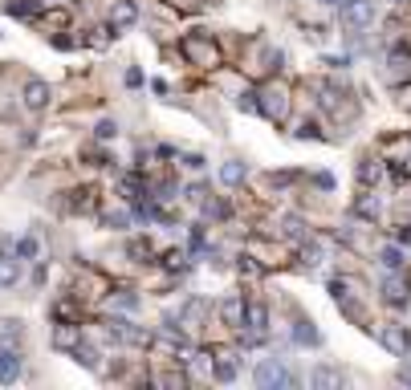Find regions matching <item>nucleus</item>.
Masks as SVG:
<instances>
[{
	"label": "nucleus",
	"instance_id": "f257e3e1",
	"mask_svg": "<svg viewBox=\"0 0 411 390\" xmlns=\"http://www.w3.org/2000/svg\"><path fill=\"white\" fill-rule=\"evenodd\" d=\"M293 374L285 370V362L281 358H261L257 362V387L261 390H277V387H290Z\"/></svg>",
	"mask_w": 411,
	"mask_h": 390
},
{
	"label": "nucleus",
	"instance_id": "f03ea898",
	"mask_svg": "<svg viewBox=\"0 0 411 390\" xmlns=\"http://www.w3.org/2000/svg\"><path fill=\"white\" fill-rule=\"evenodd\" d=\"M338 21L342 29H366L375 21V0H346L338 8Z\"/></svg>",
	"mask_w": 411,
	"mask_h": 390
},
{
	"label": "nucleus",
	"instance_id": "7ed1b4c3",
	"mask_svg": "<svg viewBox=\"0 0 411 390\" xmlns=\"http://www.w3.org/2000/svg\"><path fill=\"white\" fill-rule=\"evenodd\" d=\"M179 53L188 57V61H195V66H216L220 61V49L208 41V37H184L179 41Z\"/></svg>",
	"mask_w": 411,
	"mask_h": 390
},
{
	"label": "nucleus",
	"instance_id": "20e7f679",
	"mask_svg": "<svg viewBox=\"0 0 411 390\" xmlns=\"http://www.w3.org/2000/svg\"><path fill=\"white\" fill-rule=\"evenodd\" d=\"M383 301H387V305H395V309H403V305L411 301V280H403V276H399V269H391V276L383 280Z\"/></svg>",
	"mask_w": 411,
	"mask_h": 390
},
{
	"label": "nucleus",
	"instance_id": "39448f33",
	"mask_svg": "<svg viewBox=\"0 0 411 390\" xmlns=\"http://www.w3.org/2000/svg\"><path fill=\"white\" fill-rule=\"evenodd\" d=\"M379 342L387 345L391 354H399V358H408V350H411V329H408V325H383V333H379Z\"/></svg>",
	"mask_w": 411,
	"mask_h": 390
},
{
	"label": "nucleus",
	"instance_id": "423d86ee",
	"mask_svg": "<svg viewBox=\"0 0 411 390\" xmlns=\"http://www.w3.org/2000/svg\"><path fill=\"white\" fill-rule=\"evenodd\" d=\"M17 378H21V354H17V345H0V382L13 387Z\"/></svg>",
	"mask_w": 411,
	"mask_h": 390
},
{
	"label": "nucleus",
	"instance_id": "0eeeda50",
	"mask_svg": "<svg viewBox=\"0 0 411 390\" xmlns=\"http://www.w3.org/2000/svg\"><path fill=\"white\" fill-rule=\"evenodd\" d=\"M21 98H24V106L37 114V110H45V106H49V86L41 82V77H29V82H24V90H21Z\"/></svg>",
	"mask_w": 411,
	"mask_h": 390
},
{
	"label": "nucleus",
	"instance_id": "6e6552de",
	"mask_svg": "<svg viewBox=\"0 0 411 390\" xmlns=\"http://www.w3.org/2000/svg\"><path fill=\"white\" fill-rule=\"evenodd\" d=\"M135 21H139L135 0H114V4H110V29H114V33H119V29H130Z\"/></svg>",
	"mask_w": 411,
	"mask_h": 390
},
{
	"label": "nucleus",
	"instance_id": "1a4fd4ad",
	"mask_svg": "<svg viewBox=\"0 0 411 390\" xmlns=\"http://www.w3.org/2000/svg\"><path fill=\"white\" fill-rule=\"evenodd\" d=\"M261 114H269L273 122H281V118L290 114V102H285V93H281V90L261 93Z\"/></svg>",
	"mask_w": 411,
	"mask_h": 390
},
{
	"label": "nucleus",
	"instance_id": "9d476101",
	"mask_svg": "<svg viewBox=\"0 0 411 390\" xmlns=\"http://www.w3.org/2000/svg\"><path fill=\"white\" fill-rule=\"evenodd\" d=\"M17 280H21V256L0 253V289H13Z\"/></svg>",
	"mask_w": 411,
	"mask_h": 390
},
{
	"label": "nucleus",
	"instance_id": "9b49d317",
	"mask_svg": "<svg viewBox=\"0 0 411 390\" xmlns=\"http://www.w3.org/2000/svg\"><path fill=\"white\" fill-rule=\"evenodd\" d=\"M220 317H224V325L241 329V325H244V297H228V301H220Z\"/></svg>",
	"mask_w": 411,
	"mask_h": 390
},
{
	"label": "nucleus",
	"instance_id": "f8f14e48",
	"mask_svg": "<svg viewBox=\"0 0 411 390\" xmlns=\"http://www.w3.org/2000/svg\"><path fill=\"white\" fill-rule=\"evenodd\" d=\"M244 322H248L253 333H265V329H269V309H265V305H257V301H253V305H244Z\"/></svg>",
	"mask_w": 411,
	"mask_h": 390
},
{
	"label": "nucleus",
	"instance_id": "ddd939ff",
	"mask_svg": "<svg viewBox=\"0 0 411 390\" xmlns=\"http://www.w3.org/2000/svg\"><path fill=\"white\" fill-rule=\"evenodd\" d=\"M216 382H237V362H232V350H220V362L212 366Z\"/></svg>",
	"mask_w": 411,
	"mask_h": 390
},
{
	"label": "nucleus",
	"instance_id": "4468645a",
	"mask_svg": "<svg viewBox=\"0 0 411 390\" xmlns=\"http://www.w3.org/2000/svg\"><path fill=\"white\" fill-rule=\"evenodd\" d=\"M77 342H82V325H57L53 329V345L57 350H73Z\"/></svg>",
	"mask_w": 411,
	"mask_h": 390
},
{
	"label": "nucleus",
	"instance_id": "2eb2a0df",
	"mask_svg": "<svg viewBox=\"0 0 411 390\" xmlns=\"http://www.w3.org/2000/svg\"><path fill=\"white\" fill-rule=\"evenodd\" d=\"M310 387H342V370H334V366L310 370Z\"/></svg>",
	"mask_w": 411,
	"mask_h": 390
},
{
	"label": "nucleus",
	"instance_id": "dca6fc26",
	"mask_svg": "<svg viewBox=\"0 0 411 390\" xmlns=\"http://www.w3.org/2000/svg\"><path fill=\"white\" fill-rule=\"evenodd\" d=\"M244 175H248V167H244V163H237V159L220 167V183H228V187H241Z\"/></svg>",
	"mask_w": 411,
	"mask_h": 390
},
{
	"label": "nucleus",
	"instance_id": "f3484780",
	"mask_svg": "<svg viewBox=\"0 0 411 390\" xmlns=\"http://www.w3.org/2000/svg\"><path fill=\"white\" fill-rule=\"evenodd\" d=\"M73 354V362H77V366H86V370H98V350L94 345H86V342H77L70 350Z\"/></svg>",
	"mask_w": 411,
	"mask_h": 390
},
{
	"label": "nucleus",
	"instance_id": "a211bd4d",
	"mask_svg": "<svg viewBox=\"0 0 411 390\" xmlns=\"http://www.w3.org/2000/svg\"><path fill=\"white\" fill-rule=\"evenodd\" d=\"M293 338H297L301 345H322V333H317V329H314L310 322H297V329H293Z\"/></svg>",
	"mask_w": 411,
	"mask_h": 390
},
{
	"label": "nucleus",
	"instance_id": "6ab92c4d",
	"mask_svg": "<svg viewBox=\"0 0 411 390\" xmlns=\"http://www.w3.org/2000/svg\"><path fill=\"white\" fill-rule=\"evenodd\" d=\"M21 322H0V345H17L21 342Z\"/></svg>",
	"mask_w": 411,
	"mask_h": 390
},
{
	"label": "nucleus",
	"instance_id": "aec40b11",
	"mask_svg": "<svg viewBox=\"0 0 411 390\" xmlns=\"http://www.w3.org/2000/svg\"><path fill=\"white\" fill-rule=\"evenodd\" d=\"M379 260H383V269H403V248H399V244H387V248L379 253Z\"/></svg>",
	"mask_w": 411,
	"mask_h": 390
},
{
	"label": "nucleus",
	"instance_id": "412c9836",
	"mask_svg": "<svg viewBox=\"0 0 411 390\" xmlns=\"http://www.w3.org/2000/svg\"><path fill=\"white\" fill-rule=\"evenodd\" d=\"M281 228H285V236H293V240H301V236H306L301 216H285V220H281Z\"/></svg>",
	"mask_w": 411,
	"mask_h": 390
},
{
	"label": "nucleus",
	"instance_id": "4be33fe9",
	"mask_svg": "<svg viewBox=\"0 0 411 390\" xmlns=\"http://www.w3.org/2000/svg\"><path fill=\"white\" fill-rule=\"evenodd\" d=\"M301 264H306V269H317V264H322V248H317V244H306V248H301Z\"/></svg>",
	"mask_w": 411,
	"mask_h": 390
},
{
	"label": "nucleus",
	"instance_id": "5701e85b",
	"mask_svg": "<svg viewBox=\"0 0 411 390\" xmlns=\"http://www.w3.org/2000/svg\"><path fill=\"white\" fill-rule=\"evenodd\" d=\"M257 98H261V93L244 90L241 98H237V106H241V110H248V114H257V110H261V102H257Z\"/></svg>",
	"mask_w": 411,
	"mask_h": 390
},
{
	"label": "nucleus",
	"instance_id": "b1692460",
	"mask_svg": "<svg viewBox=\"0 0 411 390\" xmlns=\"http://www.w3.org/2000/svg\"><path fill=\"white\" fill-rule=\"evenodd\" d=\"M17 256H21V260H33V256H37V240H33V236L17 240Z\"/></svg>",
	"mask_w": 411,
	"mask_h": 390
},
{
	"label": "nucleus",
	"instance_id": "393cba45",
	"mask_svg": "<svg viewBox=\"0 0 411 390\" xmlns=\"http://www.w3.org/2000/svg\"><path fill=\"white\" fill-rule=\"evenodd\" d=\"M204 216H212V220H224V216H228V207L216 204V200H208V204H204Z\"/></svg>",
	"mask_w": 411,
	"mask_h": 390
},
{
	"label": "nucleus",
	"instance_id": "a878e982",
	"mask_svg": "<svg viewBox=\"0 0 411 390\" xmlns=\"http://www.w3.org/2000/svg\"><path fill=\"white\" fill-rule=\"evenodd\" d=\"M114 135H119V126H114L110 118H106V122H98V138H102V142H110Z\"/></svg>",
	"mask_w": 411,
	"mask_h": 390
},
{
	"label": "nucleus",
	"instance_id": "bb28decb",
	"mask_svg": "<svg viewBox=\"0 0 411 390\" xmlns=\"http://www.w3.org/2000/svg\"><path fill=\"white\" fill-rule=\"evenodd\" d=\"M297 138H301V142H306V138H317V126L314 122H301V126H297Z\"/></svg>",
	"mask_w": 411,
	"mask_h": 390
},
{
	"label": "nucleus",
	"instance_id": "cd10ccee",
	"mask_svg": "<svg viewBox=\"0 0 411 390\" xmlns=\"http://www.w3.org/2000/svg\"><path fill=\"white\" fill-rule=\"evenodd\" d=\"M167 269H188V256L184 253H167Z\"/></svg>",
	"mask_w": 411,
	"mask_h": 390
},
{
	"label": "nucleus",
	"instance_id": "c85d7f7f",
	"mask_svg": "<svg viewBox=\"0 0 411 390\" xmlns=\"http://www.w3.org/2000/svg\"><path fill=\"white\" fill-rule=\"evenodd\" d=\"M106 224H110V228H126V216H122V211H114V216H106Z\"/></svg>",
	"mask_w": 411,
	"mask_h": 390
},
{
	"label": "nucleus",
	"instance_id": "c756f323",
	"mask_svg": "<svg viewBox=\"0 0 411 390\" xmlns=\"http://www.w3.org/2000/svg\"><path fill=\"white\" fill-rule=\"evenodd\" d=\"M326 66H330V69H342V66H350V57H326Z\"/></svg>",
	"mask_w": 411,
	"mask_h": 390
},
{
	"label": "nucleus",
	"instance_id": "7c9ffc66",
	"mask_svg": "<svg viewBox=\"0 0 411 390\" xmlns=\"http://www.w3.org/2000/svg\"><path fill=\"white\" fill-rule=\"evenodd\" d=\"M184 167H192V171H200V167H204V159H200V155H188V159H184Z\"/></svg>",
	"mask_w": 411,
	"mask_h": 390
},
{
	"label": "nucleus",
	"instance_id": "2f4dec72",
	"mask_svg": "<svg viewBox=\"0 0 411 390\" xmlns=\"http://www.w3.org/2000/svg\"><path fill=\"white\" fill-rule=\"evenodd\" d=\"M399 244H408V248H411V224H403V228H399Z\"/></svg>",
	"mask_w": 411,
	"mask_h": 390
},
{
	"label": "nucleus",
	"instance_id": "473e14b6",
	"mask_svg": "<svg viewBox=\"0 0 411 390\" xmlns=\"http://www.w3.org/2000/svg\"><path fill=\"white\" fill-rule=\"evenodd\" d=\"M317 4H330V8H342V4H346V0H317Z\"/></svg>",
	"mask_w": 411,
	"mask_h": 390
},
{
	"label": "nucleus",
	"instance_id": "72a5a7b5",
	"mask_svg": "<svg viewBox=\"0 0 411 390\" xmlns=\"http://www.w3.org/2000/svg\"><path fill=\"white\" fill-rule=\"evenodd\" d=\"M45 4H70V0H45Z\"/></svg>",
	"mask_w": 411,
	"mask_h": 390
},
{
	"label": "nucleus",
	"instance_id": "f704fd0d",
	"mask_svg": "<svg viewBox=\"0 0 411 390\" xmlns=\"http://www.w3.org/2000/svg\"><path fill=\"white\" fill-rule=\"evenodd\" d=\"M403 382H411V370H403Z\"/></svg>",
	"mask_w": 411,
	"mask_h": 390
}]
</instances>
